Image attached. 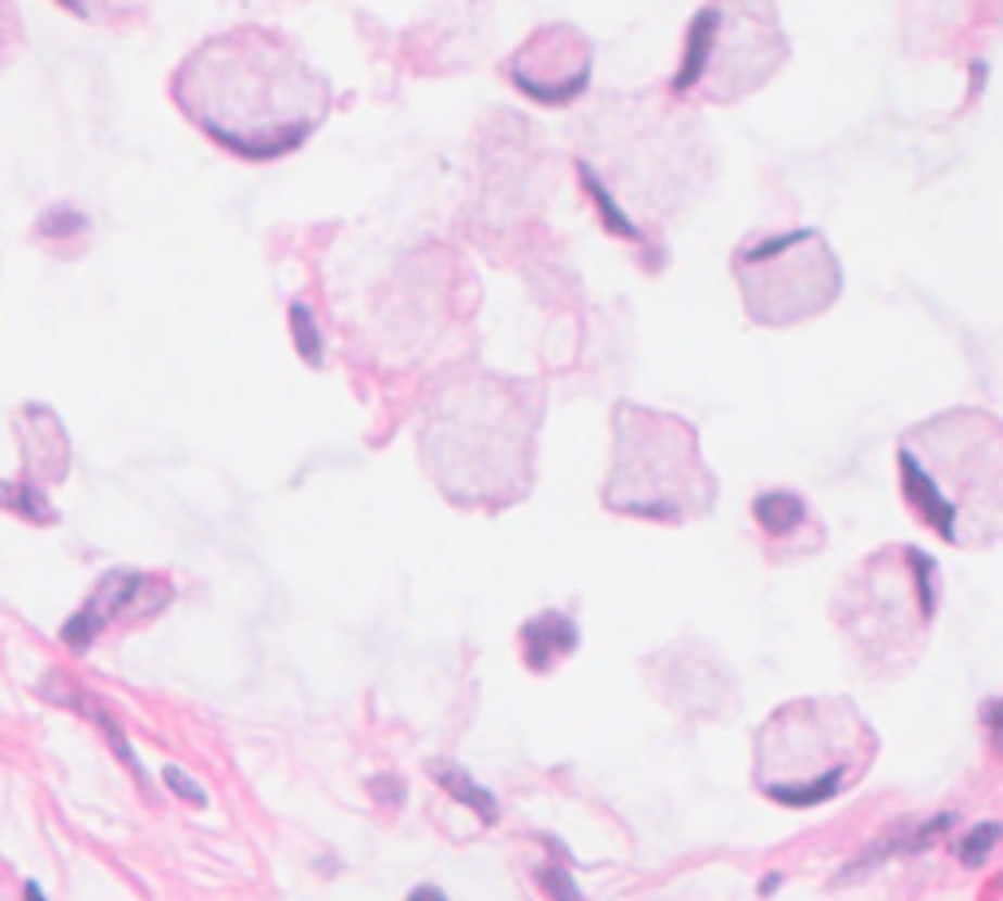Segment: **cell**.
I'll return each instance as SVG.
<instances>
[{"label":"cell","mask_w":1003,"mask_h":901,"mask_svg":"<svg viewBox=\"0 0 1003 901\" xmlns=\"http://www.w3.org/2000/svg\"><path fill=\"white\" fill-rule=\"evenodd\" d=\"M181 102L212 138L251 157H271L318 126L326 87L287 43L263 31H236L185 63Z\"/></svg>","instance_id":"obj_1"},{"label":"cell","mask_w":1003,"mask_h":901,"mask_svg":"<svg viewBox=\"0 0 1003 901\" xmlns=\"http://www.w3.org/2000/svg\"><path fill=\"white\" fill-rule=\"evenodd\" d=\"M913 513L949 545L1003 541V423L956 408L917 423L898 447Z\"/></svg>","instance_id":"obj_2"},{"label":"cell","mask_w":1003,"mask_h":901,"mask_svg":"<svg viewBox=\"0 0 1003 901\" xmlns=\"http://www.w3.org/2000/svg\"><path fill=\"white\" fill-rule=\"evenodd\" d=\"M533 408L522 392L494 377H479L452 392L440 411L428 451L452 498L510 502L525 491L533 455Z\"/></svg>","instance_id":"obj_3"},{"label":"cell","mask_w":1003,"mask_h":901,"mask_svg":"<svg viewBox=\"0 0 1003 901\" xmlns=\"http://www.w3.org/2000/svg\"><path fill=\"white\" fill-rule=\"evenodd\" d=\"M604 502L608 510L659 521L710 513L713 474L698 455L690 423L623 404L615 411V459Z\"/></svg>","instance_id":"obj_4"},{"label":"cell","mask_w":1003,"mask_h":901,"mask_svg":"<svg viewBox=\"0 0 1003 901\" xmlns=\"http://www.w3.org/2000/svg\"><path fill=\"white\" fill-rule=\"evenodd\" d=\"M745 310L761 326L808 321L839 294V263L820 231H780L733 255Z\"/></svg>","instance_id":"obj_5"},{"label":"cell","mask_w":1003,"mask_h":901,"mask_svg":"<svg viewBox=\"0 0 1003 901\" xmlns=\"http://www.w3.org/2000/svg\"><path fill=\"white\" fill-rule=\"evenodd\" d=\"M784 60L776 16L764 9H706L690 28L683 71L674 87L710 90L713 99H741L761 87Z\"/></svg>","instance_id":"obj_6"},{"label":"cell","mask_w":1003,"mask_h":901,"mask_svg":"<svg viewBox=\"0 0 1003 901\" xmlns=\"http://www.w3.org/2000/svg\"><path fill=\"white\" fill-rule=\"evenodd\" d=\"M510 75L537 102H569L588 83V43L564 24L533 31V40L510 60Z\"/></svg>","instance_id":"obj_7"},{"label":"cell","mask_w":1003,"mask_h":901,"mask_svg":"<svg viewBox=\"0 0 1003 901\" xmlns=\"http://www.w3.org/2000/svg\"><path fill=\"white\" fill-rule=\"evenodd\" d=\"M576 643H581L576 623L569 616H561V611H542V616H533L522 627V655L530 671L557 667V659L576 651Z\"/></svg>","instance_id":"obj_8"},{"label":"cell","mask_w":1003,"mask_h":901,"mask_svg":"<svg viewBox=\"0 0 1003 901\" xmlns=\"http://www.w3.org/2000/svg\"><path fill=\"white\" fill-rule=\"evenodd\" d=\"M803 518H808V510L792 494H761L757 498V521L764 525L769 537H788V533L800 530Z\"/></svg>","instance_id":"obj_9"},{"label":"cell","mask_w":1003,"mask_h":901,"mask_svg":"<svg viewBox=\"0 0 1003 901\" xmlns=\"http://www.w3.org/2000/svg\"><path fill=\"white\" fill-rule=\"evenodd\" d=\"M435 781L443 784V788L452 791L455 800L467 803V808L479 815L482 823H494L498 820V803H494V796L486 788H479V784H471V776L459 769H447V764H435Z\"/></svg>","instance_id":"obj_10"},{"label":"cell","mask_w":1003,"mask_h":901,"mask_svg":"<svg viewBox=\"0 0 1003 901\" xmlns=\"http://www.w3.org/2000/svg\"><path fill=\"white\" fill-rule=\"evenodd\" d=\"M995 842H1000V823H980L961 839V862L964 866H980Z\"/></svg>","instance_id":"obj_11"},{"label":"cell","mask_w":1003,"mask_h":901,"mask_svg":"<svg viewBox=\"0 0 1003 901\" xmlns=\"http://www.w3.org/2000/svg\"><path fill=\"white\" fill-rule=\"evenodd\" d=\"M537 881H542V890L549 893L553 901H584L581 890H576V881H572V874L561 871V866H537Z\"/></svg>","instance_id":"obj_12"},{"label":"cell","mask_w":1003,"mask_h":901,"mask_svg":"<svg viewBox=\"0 0 1003 901\" xmlns=\"http://www.w3.org/2000/svg\"><path fill=\"white\" fill-rule=\"evenodd\" d=\"M165 784H169L173 791H181L185 800H192V803H204V791L196 788V784H192V781H185V776H181V772H177V769H165Z\"/></svg>","instance_id":"obj_13"},{"label":"cell","mask_w":1003,"mask_h":901,"mask_svg":"<svg viewBox=\"0 0 1003 901\" xmlns=\"http://www.w3.org/2000/svg\"><path fill=\"white\" fill-rule=\"evenodd\" d=\"M983 721H988V733H992L995 749L1003 752V698L992 701V706H983Z\"/></svg>","instance_id":"obj_14"},{"label":"cell","mask_w":1003,"mask_h":901,"mask_svg":"<svg viewBox=\"0 0 1003 901\" xmlns=\"http://www.w3.org/2000/svg\"><path fill=\"white\" fill-rule=\"evenodd\" d=\"M408 901H447V898H443V893L435 890V886H420V890H411Z\"/></svg>","instance_id":"obj_15"},{"label":"cell","mask_w":1003,"mask_h":901,"mask_svg":"<svg viewBox=\"0 0 1003 901\" xmlns=\"http://www.w3.org/2000/svg\"><path fill=\"white\" fill-rule=\"evenodd\" d=\"M24 901H48V898H43L40 886H31V881H28V886H24Z\"/></svg>","instance_id":"obj_16"},{"label":"cell","mask_w":1003,"mask_h":901,"mask_svg":"<svg viewBox=\"0 0 1003 901\" xmlns=\"http://www.w3.org/2000/svg\"><path fill=\"white\" fill-rule=\"evenodd\" d=\"M776 886H780V874H773V878H764V881H761V893H773Z\"/></svg>","instance_id":"obj_17"}]
</instances>
